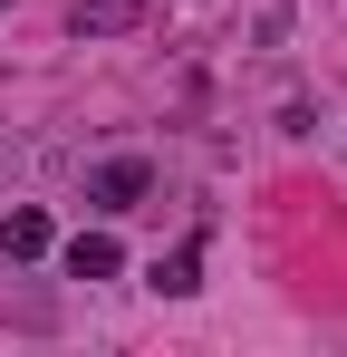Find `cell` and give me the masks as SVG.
I'll use <instances>...</instances> for the list:
<instances>
[{"label":"cell","mask_w":347,"mask_h":357,"mask_svg":"<svg viewBox=\"0 0 347 357\" xmlns=\"http://www.w3.org/2000/svg\"><path fill=\"white\" fill-rule=\"evenodd\" d=\"M145 193H155V165H145V155H107V165L87 174V203H97V213H135Z\"/></svg>","instance_id":"cell-1"},{"label":"cell","mask_w":347,"mask_h":357,"mask_svg":"<svg viewBox=\"0 0 347 357\" xmlns=\"http://www.w3.org/2000/svg\"><path fill=\"white\" fill-rule=\"evenodd\" d=\"M49 251H58V232L39 203H0V261H49Z\"/></svg>","instance_id":"cell-2"},{"label":"cell","mask_w":347,"mask_h":357,"mask_svg":"<svg viewBox=\"0 0 347 357\" xmlns=\"http://www.w3.org/2000/svg\"><path fill=\"white\" fill-rule=\"evenodd\" d=\"M58 271L68 280H116L125 271V241L116 232H77V241H58Z\"/></svg>","instance_id":"cell-3"},{"label":"cell","mask_w":347,"mask_h":357,"mask_svg":"<svg viewBox=\"0 0 347 357\" xmlns=\"http://www.w3.org/2000/svg\"><path fill=\"white\" fill-rule=\"evenodd\" d=\"M145 20H155L145 0H77V10H68L77 39H125V29H145Z\"/></svg>","instance_id":"cell-4"},{"label":"cell","mask_w":347,"mask_h":357,"mask_svg":"<svg viewBox=\"0 0 347 357\" xmlns=\"http://www.w3.org/2000/svg\"><path fill=\"white\" fill-rule=\"evenodd\" d=\"M155 290H164V299H193V290H203V232H183L164 261H155Z\"/></svg>","instance_id":"cell-5"},{"label":"cell","mask_w":347,"mask_h":357,"mask_svg":"<svg viewBox=\"0 0 347 357\" xmlns=\"http://www.w3.org/2000/svg\"><path fill=\"white\" fill-rule=\"evenodd\" d=\"M0 10H10V0H0Z\"/></svg>","instance_id":"cell-6"}]
</instances>
